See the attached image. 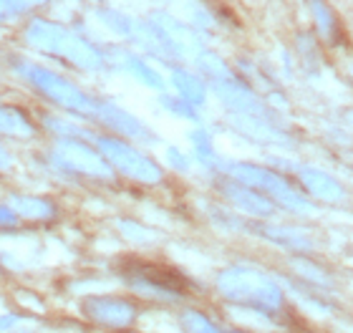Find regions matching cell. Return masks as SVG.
Returning <instances> with one entry per match:
<instances>
[{
    "label": "cell",
    "mask_w": 353,
    "mask_h": 333,
    "mask_svg": "<svg viewBox=\"0 0 353 333\" xmlns=\"http://www.w3.org/2000/svg\"><path fill=\"white\" fill-rule=\"evenodd\" d=\"M305 6H308L310 21L316 26L318 36L323 38L328 46L341 43L343 30H341L339 15H336V10L331 8V3H325V0H305Z\"/></svg>",
    "instance_id": "d6986e66"
},
{
    "label": "cell",
    "mask_w": 353,
    "mask_h": 333,
    "mask_svg": "<svg viewBox=\"0 0 353 333\" xmlns=\"http://www.w3.org/2000/svg\"><path fill=\"white\" fill-rule=\"evenodd\" d=\"M18 220L21 217L15 215V210L8 205V202H3L0 205V228H13V225H18Z\"/></svg>",
    "instance_id": "f1b7e54d"
},
{
    "label": "cell",
    "mask_w": 353,
    "mask_h": 333,
    "mask_svg": "<svg viewBox=\"0 0 353 333\" xmlns=\"http://www.w3.org/2000/svg\"><path fill=\"white\" fill-rule=\"evenodd\" d=\"M298 51H303V61H305V66H313L318 68V46H316V38L310 36V33H298Z\"/></svg>",
    "instance_id": "484cf974"
},
{
    "label": "cell",
    "mask_w": 353,
    "mask_h": 333,
    "mask_svg": "<svg viewBox=\"0 0 353 333\" xmlns=\"http://www.w3.org/2000/svg\"><path fill=\"white\" fill-rule=\"evenodd\" d=\"M15 323H18V316H0V331H8Z\"/></svg>",
    "instance_id": "1f68e13d"
},
{
    "label": "cell",
    "mask_w": 353,
    "mask_h": 333,
    "mask_svg": "<svg viewBox=\"0 0 353 333\" xmlns=\"http://www.w3.org/2000/svg\"><path fill=\"white\" fill-rule=\"evenodd\" d=\"M96 149L103 154V159L111 164V170L119 172L121 177L132 179L137 185H162L164 170L159 164L147 157L144 152H139L137 147H132L129 141H124L121 137H109V134H99L94 137Z\"/></svg>",
    "instance_id": "5b68a950"
},
{
    "label": "cell",
    "mask_w": 353,
    "mask_h": 333,
    "mask_svg": "<svg viewBox=\"0 0 353 333\" xmlns=\"http://www.w3.org/2000/svg\"><path fill=\"white\" fill-rule=\"evenodd\" d=\"M149 21L162 30V36L172 43V48H174L176 56H179V61H194V56L205 48L202 33H199L192 23L179 21V18H174V15L167 13V10L149 13Z\"/></svg>",
    "instance_id": "30bf717a"
},
{
    "label": "cell",
    "mask_w": 353,
    "mask_h": 333,
    "mask_svg": "<svg viewBox=\"0 0 353 333\" xmlns=\"http://www.w3.org/2000/svg\"><path fill=\"white\" fill-rule=\"evenodd\" d=\"M258 235L265 237V240H270L272 245H278L283 250H290V252L313 250V243H310L308 237L303 235L301 230L288 228V225H263V228H258Z\"/></svg>",
    "instance_id": "ffe728a7"
},
{
    "label": "cell",
    "mask_w": 353,
    "mask_h": 333,
    "mask_svg": "<svg viewBox=\"0 0 353 333\" xmlns=\"http://www.w3.org/2000/svg\"><path fill=\"white\" fill-rule=\"evenodd\" d=\"M23 8L21 0H0V26L6 23H15L18 18H23Z\"/></svg>",
    "instance_id": "4316f807"
},
{
    "label": "cell",
    "mask_w": 353,
    "mask_h": 333,
    "mask_svg": "<svg viewBox=\"0 0 353 333\" xmlns=\"http://www.w3.org/2000/svg\"><path fill=\"white\" fill-rule=\"evenodd\" d=\"M119 232L126 237V240H132V243H149V240H154V232L144 225L134 220H119Z\"/></svg>",
    "instance_id": "cb8c5ba5"
},
{
    "label": "cell",
    "mask_w": 353,
    "mask_h": 333,
    "mask_svg": "<svg viewBox=\"0 0 353 333\" xmlns=\"http://www.w3.org/2000/svg\"><path fill=\"white\" fill-rule=\"evenodd\" d=\"M0 134H6V137H30V134H36V124L30 121L26 111L0 104Z\"/></svg>",
    "instance_id": "7402d4cb"
},
{
    "label": "cell",
    "mask_w": 353,
    "mask_h": 333,
    "mask_svg": "<svg viewBox=\"0 0 353 333\" xmlns=\"http://www.w3.org/2000/svg\"><path fill=\"white\" fill-rule=\"evenodd\" d=\"M96 21L101 23L103 28L111 30L117 38H124V41H132L134 28H137V18H132L124 10H117V8L101 6L96 8Z\"/></svg>",
    "instance_id": "44dd1931"
},
{
    "label": "cell",
    "mask_w": 353,
    "mask_h": 333,
    "mask_svg": "<svg viewBox=\"0 0 353 333\" xmlns=\"http://www.w3.org/2000/svg\"><path fill=\"white\" fill-rule=\"evenodd\" d=\"M106 61L119 66L121 71L132 76L134 81H139L141 86H147V89H154V91H164L167 81H164V76L157 71L149 61H144L139 53L129 51V48H119V46H109L106 48Z\"/></svg>",
    "instance_id": "4fadbf2b"
},
{
    "label": "cell",
    "mask_w": 353,
    "mask_h": 333,
    "mask_svg": "<svg viewBox=\"0 0 353 333\" xmlns=\"http://www.w3.org/2000/svg\"><path fill=\"white\" fill-rule=\"evenodd\" d=\"M164 157H167V164H170L172 170H176V172H190V157L182 154V149L170 147L167 152H164Z\"/></svg>",
    "instance_id": "83f0119b"
},
{
    "label": "cell",
    "mask_w": 353,
    "mask_h": 333,
    "mask_svg": "<svg viewBox=\"0 0 353 333\" xmlns=\"http://www.w3.org/2000/svg\"><path fill=\"white\" fill-rule=\"evenodd\" d=\"M212 86V91L217 94V99L222 101V106L230 111V114H252V117H270L268 114V106L263 104V99L255 94L250 83L240 79V76L230 68L222 76L207 81Z\"/></svg>",
    "instance_id": "ba28073f"
},
{
    "label": "cell",
    "mask_w": 353,
    "mask_h": 333,
    "mask_svg": "<svg viewBox=\"0 0 353 333\" xmlns=\"http://www.w3.org/2000/svg\"><path fill=\"white\" fill-rule=\"evenodd\" d=\"M217 190H220V194L232 205V208L245 212V215L270 217L272 212H275V202L268 200V197H265L263 192H258V190H252V187L228 177V174H225V179L217 182Z\"/></svg>",
    "instance_id": "8fae6325"
},
{
    "label": "cell",
    "mask_w": 353,
    "mask_h": 333,
    "mask_svg": "<svg viewBox=\"0 0 353 333\" xmlns=\"http://www.w3.org/2000/svg\"><path fill=\"white\" fill-rule=\"evenodd\" d=\"M217 293L225 301L250 308L265 319H280L285 313V296L275 278L252 265H232L225 268L214 278Z\"/></svg>",
    "instance_id": "7a4b0ae2"
},
{
    "label": "cell",
    "mask_w": 353,
    "mask_h": 333,
    "mask_svg": "<svg viewBox=\"0 0 353 333\" xmlns=\"http://www.w3.org/2000/svg\"><path fill=\"white\" fill-rule=\"evenodd\" d=\"M129 43L139 46L141 51L149 53L152 59L162 61V63H170V66L179 63V56H176V51L172 48V43L162 36V30L157 28L149 18L147 21H137V28H134V36Z\"/></svg>",
    "instance_id": "2e32d148"
},
{
    "label": "cell",
    "mask_w": 353,
    "mask_h": 333,
    "mask_svg": "<svg viewBox=\"0 0 353 333\" xmlns=\"http://www.w3.org/2000/svg\"><path fill=\"white\" fill-rule=\"evenodd\" d=\"M10 164H13V157L6 149V144H0V170H10Z\"/></svg>",
    "instance_id": "4dcf8cb0"
},
{
    "label": "cell",
    "mask_w": 353,
    "mask_h": 333,
    "mask_svg": "<svg viewBox=\"0 0 353 333\" xmlns=\"http://www.w3.org/2000/svg\"><path fill=\"white\" fill-rule=\"evenodd\" d=\"M217 333H243V331H217Z\"/></svg>",
    "instance_id": "d6a6232c"
},
{
    "label": "cell",
    "mask_w": 353,
    "mask_h": 333,
    "mask_svg": "<svg viewBox=\"0 0 353 333\" xmlns=\"http://www.w3.org/2000/svg\"><path fill=\"white\" fill-rule=\"evenodd\" d=\"M8 205L15 210V215L21 220H33V222H51L59 217V208L56 202L41 194H21L15 192L8 197Z\"/></svg>",
    "instance_id": "e0dca14e"
},
{
    "label": "cell",
    "mask_w": 353,
    "mask_h": 333,
    "mask_svg": "<svg viewBox=\"0 0 353 333\" xmlns=\"http://www.w3.org/2000/svg\"><path fill=\"white\" fill-rule=\"evenodd\" d=\"M295 179L298 185L303 187V192L316 197L321 202H328V205H339V202L346 200V190L339 179L331 177L328 172L318 170V167H310V164H298L295 167Z\"/></svg>",
    "instance_id": "5bb4252c"
},
{
    "label": "cell",
    "mask_w": 353,
    "mask_h": 333,
    "mask_svg": "<svg viewBox=\"0 0 353 333\" xmlns=\"http://www.w3.org/2000/svg\"><path fill=\"white\" fill-rule=\"evenodd\" d=\"M23 41L33 48V51L43 53L48 59L63 61L68 66L79 68V71H103L109 66L106 53L96 43H91L86 36L76 33L63 23L48 21V18H30L23 28Z\"/></svg>",
    "instance_id": "6da1fadb"
},
{
    "label": "cell",
    "mask_w": 353,
    "mask_h": 333,
    "mask_svg": "<svg viewBox=\"0 0 353 333\" xmlns=\"http://www.w3.org/2000/svg\"><path fill=\"white\" fill-rule=\"evenodd\" d=\"M51 159L56 167H61L74 177L96 179V182H111L114 179V170L103 159L101 152L86 144L83 139H76V137H59L51 149Z\"/></svg>",
    "instance_id": "8992f818"
},
{
    "label": "cell",
    "mask_w": 353,
    "mask_h": 333,
    "mask_svg": "<svg viewBox=\"0 0 353 333\" xmlns=\"http://www.w3.org/2000/svg\"><path fill=\"white\" fill-rule=\"evenodd\" d=\"M23 79L30 89L36 91L38 97L56 104L59 109L68 111L79 119H88V121H96L99 117V106H101V99L91 97L83 89H79L74 81H68L66 76L56 74L51 68L41 66V63H26L21 68Z\"/></svg>",
    "instance_id": "3957f363"
},
{
    "label": "cell",
    "mask_w": 353,
    "mask_h": 333,
    "mask_svg": "<svg viewBox=\"0 0 353 333\" xmlns=\"http://www.w3.org/2000/svg\"><path fill=\"white\" fill-rule=\"evenodd\" d=\"M121 275L129 283V288L152 298L176 301L190 293V283L184 281V275H179L172 268L154 265V263H132L124 268Z\"/></svg>",
    "instance_id": "52a82bcc"
},
{
    "label": "cell",
    "mask_w": 353,
    "mask_h": 333,
    "mask_svg": "<svg viewBox=\"0 0 353 333\" xmlns=\"http://www.w3.org/2000/svg\"><path fill=\"white\" fill-rule=\"evenodd\" d=\"M170 83L172 89L176 91V97L187 101V104H192L194 109H202L207 104V81L199 74L190 71V68H172Z\"/></svg>",
    "instance_id": "ac0fdd59"
},
{
    "label": "cell",
    "mask_w": 353,
    "mask_h": 333,
    "mask_svg": "<svg viewBox=\"0 0 353 333\" xmlns=\"http://www.w3.org/2000/svg\"><path fill=\"white\" fill-rule=\"evenodd\" d=\"M232 126L245 139L263 144V147H293L290 134L280 124L270 121V117H252V114H232Z\"/></svg>",
    "instance_id": "7c38bea8"
},
{
    "label": "cell",
    "mask_w": 353,
    "mask_h": 333,
    "mask_svg": "<svg viewBox=\"0 0 353 333\" xmlns=\"http://www.w3.org/2000/svg\"><path fill=\"white\" fill-rule=\"evenodd\" d=\"M222 172L228 177L263 192L268 200H272L275 205H280V208L293 212V215H308L310 210H313L310 200L298 187L290 185V179L278 174V172L268 170V167H260V164H250V162H228L222 164Z\"/></svg>",
    "instance_id": "277c9868"
},
{
    "label": "cell",
    "mask_w": 353,
    "mask_h": 333,
    "mask_svg": "<svg viewBox=\"0 0 353 333\" xmlns=\"http://www.w3.org/2000/svg\"><path fill=\"white\" fill-rule=\"evenodd\" d=\"M51 0H21V8H23V13L28 15V13H33V10H38V8H43V6H48Z\"/></svg>",
    "instance_id": "f546056e"
},
{
    "label": "cell",
    "mask_w": 353,
    "mask_h": 333,
    "mask_svg": "<svg viewBox=\"0 0 353 333\" xmlns=\"http://www.w3.org/2000/svg\"><path fill=\"white\" fill-rule=\"evenodd\" d=\"M81 313L91 323L101 328H129L139 316V308L129 298L119 296H86L81 301Z\"/></svg>",
    "instance_id": "9c48e42d"
},
{
    "label": "cell",
    "mask_w": 353,
    "mask_h": 333,
    "mask_svg": "<svg viewBox=\"0 0 353 333\" xmlns=\"http://www.w3.org/2000/svg\"><path fill=\"white\" fill-rule=\"evenodd\" d=\"M162 106L170 111V114H174V117H182V119H187V121H194V124L199 121L197 109L192 104H187V101H182L179 97H162Z\"/></svg>",
    "instance_id": "d4e9b609"
},
{
    "label": "cell",
    "mask_w": 353,
    "mask_h": 333,
    "mask_svg": "<svg viewBox=\"0 0 353 333\" xmlns=\"http://www.w3.org/2000/svg\"><path fill=\"white\" fill-rule=\"evenodd\" d=\"M96 121L111 129L114 134H119V137H126V139H152V132L141 124L139 119L129 114L126 109H121V106L111 104V101H101Z\"/></svg>",
    "instance_id": "9a60e30c"
},
{
    "label": "cell",
    "mask_w": 353,
    "mask_h": 333,
    "mask_svg": "<svg viewBox=\"0 0 353 333\" xmlns=\"http://www.w3.org/2000/svg\"><path fill=\"white\" fill-rule=\"evenodd\" d=\"M190 141H192V149H194V157H197L205 167L222 170V159L217 157V152H214L212 137H210L205 129H194V132L190 134Z\"/></svg>",
    "instance_id": "603a6c76"
}]
</instances>
